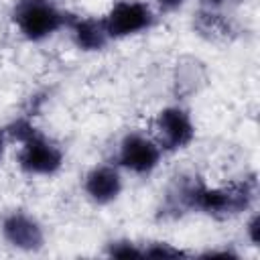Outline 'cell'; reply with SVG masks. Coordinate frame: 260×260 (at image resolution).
I'll list each match as a JSON object with an SVG mask.
<instances>
[{"mask_svg": "<svg viewBox=\"0 0 260 260\" xmlns=\"http://www.w3.org/2000/svg\"><path fill=\"white\" fill-rule=\"evenodd\" d=\"M158 158L160 146L142 134H128L120 144V165L136 175H148L158 165Z\"/></svg>", "mask_w": 260, "mask_h": 260, "instance_id": "8992f818", "label": "cell"}, {"mask_svg": "<svg viewBox=\"0 0 260 260\" xmlns=\"http://www.w3.org/2000/svg\"><path fill=\"white\" fill-rule=\"evenodd\" d=\"M14 22L28 41H43L61 28L63 12L49 0H18Z\"/></svg>", "mask_w": 260, "mask_h": 260, "instance_id": "3957f363", "label": "cell"}, {"mask_svg": "<svg viewBox=\"0 0 260 260\" xmlns=\"http://www.w3.org/2000/svg\"><path fill=\"white\" fill-rule=\"evenodd\" d=\"M195 26H197V30L201 32V35H205V37H225V32L230 30V26H228V22L219 16V14H215V12H199L197 14V18H195Z\"/></svg>", "mask_w": 260, "mask_h": 260, "instance_id": "30bf717a", "label": "cell"}, {"mask_svg": "<svg viewBox=\"0 0 260 260\" xmlns=\"http://www.w3.org/2000/svg\"><path fill=\"white\" fill-rule=\"evenodd\" d=\"M83 187H85V193L95 203H110L120 195L122 179L114 167L102 165V167H95L87 173Z\"/></svg>", "mask_w": 260, "mask_h": 260, "instance_id": "ba28073f", "label": "cell"}, {"mask_svg": "<svg viewBox=\"0 0 260 260\" xmlns=\"http://www.w3.org/2000/svg\"><path fill=\"white\" fill-rule=\"evenodd\" d=\"M104 24L110 39H122V37L136 35L140 30H146L152 24V12L142 2L122 0L108 12V16L104 18Z\"/></svg>", "mask_w": 260, "mask_h": 260, "instance_id": "277c9868", "label": "cell"}, {"mask_svg": "<svg viewBox=\"0 0 260 260\" xmlns=\"http://www.w3.org/2000/svg\"><path fill=\"white\" fill-rule=\"evenodd\" d=\"M110 254L116 258H142V250H138L132 242H116L110 248Z\"/></svg>", "mask_w": 260, "mask_h": 260, "instance_id": "8fae6325", "label": "cell"}, {"mask_svg": "<svg viewBox=\"0 0 260 260\" xmlns=\"http://www.w3.org/2000/svg\"><path fill=\"white\" fill-rule=\"evenodd\" d=\"M0 154H2V136H0Z\"/></svg>", "mask_w": 260, "mask_h": 260, "instance_id": "2e32d148", "label": "cell"}, {"mask_svg": "<svg viewBox=\"0 0 260 260\" xmlns=\"http://www.w3.org/2000/svg\"><path fill=\"white\" fill-rule=\"evenodd\" d=\"M248 238L254 246H258V242H260V217L258 215H254L248 223Z\"/></svg>", "mask_w": 260, "mask_h": 260, "instance_id": "4fadbf2b", "label": "cell"}, {"mask_svg": "<svg viewBox=\"0 0 260 260\" xmlns=\"http://www.w3.org/2000/svg\"><path fill=\"white\" fill-rule=\"evenodd\" d=\"M154 130H156V144L165 150L185 148L195 136V126L191 122V116L181 108H165L156 116Z\"/></svg>", "mask_w": 260, "mask_h": 260, "instance_id": "5b68a950", "label": "cell"}, {"mask_svg": "<svg viewBox=\"0 0 260 260\" xmlns=\"http://www.w3.org/2000/svg\"><path fill=\"white\" fill-rule=\"evenodd\" d=\"M142 254L144 256H152V258H179V256H185L181 250L171 248L169 244H152L146 250H142Z\"/></svg>", "mask_w": 260, "mask_h": 260, "instance_id": "7c38bea8", "label": "cell"}, {"mask_svg": "<svg viewBox=\"0 0 260 260\" xmlns=\"http://www.w3.org/2000/svg\"><path fill=\"white\" fill-rule=\"evenodd\" d=\"M256 195V179H242L234 181L223 187H207L201 181H183L173 199L187 209H201L209 215L228 217L244 211Z\"/></svg>", "mask_w": 260, "mask_h": 260, "instance_id": "6da1fadb", "label": "cell"}, {"mask_svg": "<svg viewBox=\"0 0 260 260\" xmlns=\"http://www.w3.org/2000/svg\"><path fill=\"white\" fill-rule=\"evenodd\" d=\"M71 32H73L75 45L83 51H100L106 47V43L110 39L104 20H95V18L75 20Z\"/></svg>", "mask_w": 260, "mask_h": 260, "instance_id": "9c48e42d", "label": "cell"}, {"mask_svg": "<svg viewBox=\"0 0 260 260\" xmlns=\"http://www.w3.org/2000/svg\"><path fill=\"white\" fill-rule=\"evenodd\" d=\"M10 132L20 140V152H18V165L28 175H53L61 169L63 152L59 146H55L51 140H47L43 134H39L28 122L20 120L16 122Z\"/></svg>", "mask_w": 260, "mask_h": 260, "instance_id": "7a4b0ae2", "label": "cell"}, {"mask_svg": "<svg viewBox=\"0 0 260 260\" xmlns=\"http://www.w3.org/2000/svg\"><path fill=\"white\" fill-rule=\"evenodd\" d=\"M2 234L14 248H20L26 252L39 250L43 246V240H45L41 225L30 215H26L22 211H14L4 219Z\"/></svg>", "mask_w": 260, "mask_h": 260, "instance_id": "52a82bcc", "label": "cell"}, {"mask_svg": "<svg viewBox=\"0 0 260 260\" xmlns=\"http://www.w3.org/2000/svg\"><path fill=\"white\" fill-rule=\"evenodd\" d=\"M156 2H158V6L165 8V10H175V8H179L185 0H156Z\"/></svg>", "mask_w": 260, "mask_h": 260, "instance_id": "5bb4252c", "label": "cell"}, {"mask_svg": "<svg viewBox=\"0 0 260 260\" xmlns=\"http://www.w3.org/2000/svg\"><path fill=\"white\" fill-rule=\"evenodd\" d=\"M207 2H209V4H211V6H217V4H221V2H223V0H207Z\"/></svg>", "mask_w": 260, "mask_h": 260, "instance_id": "9a60e30c", "label": "cell"}]
</instances>
